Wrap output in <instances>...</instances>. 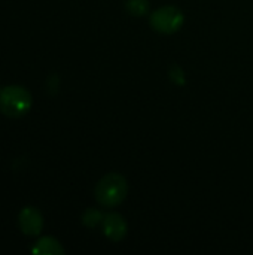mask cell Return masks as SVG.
<instances>
[{"label": "cell", "mask_w": 253, "mask_h": 255, "mask_svg": "<svg viewBox=\"0 0 253 255\" xmlns=\"http://www.w3.org/2000/svg\"><path fill=\"white\" fill-rule=\"evenodd\" d=\"M128 193V184L119 173H109L100 179L95 187V199L106 208L118 206L124 202Z\"/></svg>", "instance_id": "obj_1"}, {"label": "cell", "mask_w": 253, "mask_h": 255, "mask_svg": "<svg viewBox=\"0 0 253 255\" xmlns=\"http://www.w3.org/2000/svg\"><path fill=\"white\" fill-rule=\"evenodd\" d=\"M31 106V96L22 87H6L0 91V109L9 117H21Z\"/></svg>", "instance_id": "obj_2"}, {"label": "cell", "mask_w": 253, "mask_h": 255, "mask_svg": "<svg viewBox=\"0 0 253 255\" xmlns=\"http://www.w3.org/2000/svg\"><path fill=\"white\" fill-rule=\"evenodd\" d=\"M183 24V13L174 6H164L151 15V25L155 31L171 34Z\"/></svg>", "instance_id": "obj_3"}, {"label": "cell", "mask_w": 253, "mask_h": 255, "mask_svg": "<svg viewBox=\"0 0 253 255\" xmlns=\"http://www.w3.org/2000/svg\"><path fill=\"white\" fill-rule=\"evenodd\" d=\"M103 229H104V235L113 241L118 242L121 239L125 238L127 235V223L124 220V217H121L119 214H109L103 218Z\"/></svg>", "instance_id": "obj_4"}, {"label": "cell", "mask_w": 253, "mask_h": 255, "mask_svg": "<svg viewBox=\"0 0 253 255\" xmlns=\"http://www.w3.org/2000/svg\"><path fill=\"white\" fill-rule=\"evenodd\" d=\"M19 226L25 235H39L43 226L42 215L34 208H25L19 215Z\"/></svg>", "instance_id": "obj_5"}, {"label": "cell", "mask_w": 253, "mask_h": 255, "mask_svg": "<svg viewBox=\"0 0 253 255\" xmlns=\"http://www.w3.org/2000/svg\"><path fill=\"white\" fill-rule=\"evenodd\" d=\"M34 254H63L61 245L52 238H43L37 242L36 248H33Z\"/></svg>", "instance_id": "obj_6"}, {"label": "cell", "mask_w": 253, "mask_h": 255, "mask_svg": "<svg viewBox=\"0 0 253 255\" xmlns=\"http://www.w3.org/2000/svg\"><path fill=\"white\" fill-rule=\"evenodd\" d=\"M127 10L134 16H142L148 13L149 10V1L148 0H127L125 3Z\"/></svg>", "instance_id": "obj_7"}, {"label": "cell", "mask_w": 253, "mask_h": 255, "mask_svg": "<svg viewBox=\"0 0 253 255\" xmlns=\"http://www.w3.org/2000/svg\"><path fill=\"white\" fill-rule=\"evenodd\" d=\"M103 218H104V217H103L97 209H88V211H85V214L82 215V223H84L85 226H88V227H94V226H97Z\"/></svg>", "instance_id": "obj_8"}]
</instances>
